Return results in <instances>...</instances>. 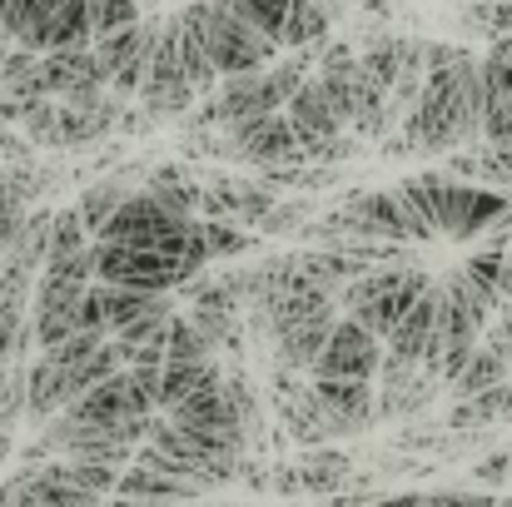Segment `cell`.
<instances>
[{"label": "cell", "instance_id": "6da1fadb", "mask_svg": "<svg viewBox=\"0 0 512 507\" xmlns=\"http://www.w3.org/2000/svg\"><path fill=\"white\" fill-rule=\"evenodd\" d=\"M398 194L428 219L433 234H453V239H473V234L503 224L512 214L503 189L468 184V179H453V174H413V179L398 184Z\"/></svg>", "mask_w": 512, "mask_h": 507}, {"label": "cell", "instance_id": "7a4b0ae2", "mask_svg": "<svg viewBox=\"0 0 512 507\" xmlns=\"http://www.w3.org/2000/svg\"><path fill=\"white\" fill-rule=\"evenodd\" d=\"M433 289V279L423 269H378V274H363L348 284L343 304H348V319H358L373 338H393V329L403 324V314Z\"/></svg>", "mask_w": 512, "mask_h": 507}, {"label": "cell", "instance_id": "3957f363", "mask_svg": "<svg viewBox=\"0 0 512 507\" xmlns=\"http://www.w3.org/2000/svg\"><path fill=\"white\" fill-rule=\"evenodd\" d=\"M204 45H209V60H214L219 80H229V75L264 70L279 40L254 30L229 0H204Z\"/></svg>", "mask_w": 512, "mask_h": 507}, {"label": "cell", "instance_id": "277c9868", "mask_svg": "<svg viewBox=\"0 0 512 507\" xmlns=\"http://www.w3.org/2000/svg\"><path fill=\"white\" fill-rule=\"evenodd\" d=\"M160 40H165V20H135V25L110 30V35L95 40V55H100V65H105V75H110V90H115L120 100H130V95L145 90Z\"/></svg>", "mask_w": 512, "mask_h": 507}, {"label": "cell", "instance_id": "5b68a950", "mask_svg": "<svg viewBox=\"0 0 512 507\" xmlns=\"http://www.w3.org/2000/svg\"><path fill=\"white\" fill-rule=\"evenodd\" d=\"M100 254V284L115 289H145V294H170L179 284H189L184 264L160 254V249H125V244H95Z\"/></svg>", "mask_w": 512, "mask_h": 507}, {"label": "cell", "instance_id": "8992f818", "mask_svg": "<svg viewBox=\"0 0 512 507\" xmlns=\"http://www.w3.org/2000/svg\"><path fill=\"white\" fill-rule=\"evenodd\" d=\"M229 150L254 160L264 169H299L309 165V150L299 140V130L289 125V115H254V120H234L229 125Z\"/></svg>", "mask_w": 512, "mask_h": 507}, {"label": "cell", "instance_id": "52a82bcc", "mask_svg": "<svg viewBox=\"0 0 512 507\" xmlns=\"http://www.w3.org/2000/svg\"><path fill=\"white\" fill-rule=\"evenodd\" d=\"M378 343L383 338H373L358 319H339L329 348L314 363V378H363V383L378 378V368H383V348Z\"/></svg>", "mask_w": 512, "mask_h": 507}, {"label": "cell", "instance_id": "ba28073f", "mask_svg": "<svg viewBox=\"0 0 512 507\" xmlns=\"http://www.w3.org/2000/svg\"><path fill=\"white\" fill-rule=\"evenodd\" d=\"M274 204H279L274 189L239 184V179H209L204 184V199H199V209L209 219H224V224H239V229H259L274 214Z\"/></svg>", "mask_w": 512, "mask_h": 507}, {"label": "cell", "instance_id": "9c48e42d", "mask_svg": "<svg viewBox=\"0 0 512 507\" xmlns=\"http://www.w3.org/2000/svg\"><path fill=\"white\" fill-rule=\"evenodd\" d=\"M314 393L329 413V428L334 438H348L368 423H378V398L363 378H314Z\"/></svg>", "mask_w": 512, "mask_h": 507}, {"label": "cell", "instance_id": "30bf717a", "mask_svg": "<svg viewBox=\"0 0 512 507\" xmlns=\"http://www.w3.org/2000/svg\"><path fill=\"white\" fill-rule=\"evenodd\" d=\"M284 115H289V125L299 130V140H304L309 155H314L319 145H329V140L343 135V120H339V110H334V100H329V90H324L319 75H309V80L299 85V95L284 105Z\"/></svg>", "mask_w": 512, "mask_h": 507}, {"label": "cell", "instance_id": "8fae6325", "mask_svg": "<svg viewBox=\"0 0 512 507\" xmlns=\"http://www.w3.org/2000/svg\"><path fill=\"white\" fill-rule=\"evenodd\" d=\"M25 50L50 55V50H75V45H95V20H90V0H65L45 25H35L25 40Z\"/></svg>", "mask_w": 512, "mask_h": 507}, {"label": "cell", "instance_id": "7c38bea8", "mask_svg": "<svg viewBox=\"0 0 512 507\" xmlns=\"http://www.w3.org/2000/svg\"><path fill=\"white\" fill-rule=\"evenodd\" d=\"M334 329H339V314H334V309H319L314 319H304V324H294L289 334H279L274 338V358H279V368H289V373L314 368L319 353L329 348Z\"/></svg>", "mask_w": 512, "mask_h": 507}, {"label": "cell", "instance_id": "4fadbf2b", "mask_svg": "<svg viewBox=\"0 0 512 507\" xmlns=\"http://www.w3.org/2000/svg\"><path fill=\"white\" fill-rule=\"evenodd\" d=\"M418 45L423 40H398V35H373L368 45H363V70H368V80L383 90V95H393L398 90V80H403V70L413 65V55H418Z\"/></svg>", "mask_w": 512, "mask_h": 507}, {"label": "cell", "instance_id": "5bb4252c", "mask_svg": "<svg viewBox=\"0 0 512 507\" xmlns=\"http://www.w3.org/2000/svg\"><path fill=\"white\" fill-rule=\"evenodd\" d=\"M194 493H199V483L140 468V463L130 473H120V488H115V498H135V503H179V498H194Z\"/></svg>", "mask_w": 512, "mask_h": 507}, {"label": "cell", "instance_id": "9a60e30c", "mask_svg": "<svg viewBox=\"0 0 512 507\" xmlns=\"http://www.w3.org/2000/svg\"><path fill=\"white\" fill-rule=\"evenodd\" d=\"M512 418V383H498L478 398H458L453 413H448V428L468 433V428H493V423H508Z\"/></svg>", "mask_w": 512, "mask_h": 507}, {"label": "cell", "instance_id": "2e32d148", "mask_svg": "<svg viewBox=\"0 0 512 507\" xmlns=\"http://www.w3.org/2000/svg\"><path fill=\"white\" fill-rule=\"evenodd\" d=\"M508 368H512V363L498 353V348H493V343H478V348H473V358L463 363V373H458L448 388H453L458 398H478V393H488V388L508 383Z\"/></svg>", "mask_w": 512, "mask_h": 507}, {"label": "cell", "instance_id": "e0dca14e", "mask_svg": "<svg viewBox=\"0 0 512 507\" xmlns=\"http://www.w3.org/2000/svg\"><path fill=\"white\" fill-rule=\"evenodd\" d=\"M299 478H304V493H314V498H334L343 483H353V458L339 453V448H329V453H309V458H299Z\"/></svg>", "mask_w": 512, "mask_h": 507}, {"label": "cell", "instance_id": "ac0fdd59", "mask_svg": "<svg viewBox=\"0 0 512 507\" xmlns=\"http://www.w3.org/2000/svg\"><path fill=\"white\" fill-rule=\"evenodd\" d=\"M100 299H105V324L110 334H125L140 314L160 309L165 294H145V289H115V284H100Z\"/></svg>", "mask_w": 512, "mask_h": 507}, {"label": "cell", "instance_id": "d6986e66", "mask_svg": "<svg viewBox=\"0 0 512 507\" xmlns=\"http://www.w3.org/2000/svg\"><path fill=\"white\" fill-rule=\"evenodd\" d=\"M125 199H130V184H125V179H100V184H90V189L80 194V204H75V209L85 214L90 234L100 239V229L120 214V204H125Z\"/></svg>", "mask_w": 512, "mask_h": 507}, {"label": "cell", "instance_id": "ffe728a7", "mask_svg": "<svg viewBox=\"0 0 512 507\" xmlns=\"http://www.w3.org/2000/svg\"><path fill=\"white\" fill-rule=\"evenodd\" d=\"M329 20H334V10H324L319 0H294V10H289V25H284V40H279V45H289V50L319 45V40L329 35Z\"/></svg>", "mask_w": 512, "mask_h": 507}, {"label": "cell", "instance_id": "44dd1931", "mask_svg": "<svg viewBox=\"0 0 512 507\" xmlns=\"http://www.w3.org/2000/svg\"><path fill=\"white\" fill-rule=\"evenodd\" d=\"M145 194H155L170 214H184V219H194V204L204 199V189H199V184H189L179 169H160V174L150 179V189H145Z\"/></svg>", "mask_w": 512, "mask_h": 507}, {"label": "cell", "instance_id": "7402d4cb", "mask_svg": "<svg viewBox=\"0 0 512 507\" xmlns=\"http://www.w3.org/2000/svg\"><path fill=\"white\" fill-rule=\"evenodd\" d=\"M219 363L209 358V363H165V383H160V413H170V408H179L209 373H214Z\"/></svg>", "mask_w": 512, "mask_h": 507}, {"label": "cell", "instance_id": "603a6c76", "mask_svg": "<svg viewBox=\"0 0 512 507\" xmlns=\"http://www.w3.org/2000/svg\"><path fill=\"white\" fill-rule=\"evenodd\" d=\"M90 244H95V234H90V224H85L80 209H60V214L50 219V259L80 254V249H90ZM50 259H45V264H50Z\"/></svg>", "mask_w": 512, "mask_h": 507}, {"label": "cell", "instance_id": "cb8c5ba5", "mask_svg": "<svg viewBox=\"0 0 512 507\" xmlns=\"http://www.w3.org/2000/svg\"><path fill=\"white\" fill-rule=\"evenodd\" d=\"M254 30H264L269 40H284V25H289V10L294 0H229Z\"/></svg>", "mask_w": 512, "mask_h": 507}, {"label": "cell", "instance_id": "d4e9b609", "mask_svg": "<svg viewBox=\"0 0 512 507\" xmlns=\"http://www.w3.org/2000/svg\"><path fill=\"white\" fill-rule=\"evenodd\" d=\"M20 413H30V368L0 373V428H10Z\"/></svg>", "mask_w": 512, "mask_h": 507}, {"label": "cell", "instance_id": "484cf974", "mask_svg": "<svg viewBox=\"0 0 512 507\" xmlns=\"http://www.w3.org/2000/svg\"><path fill=\"white\" fill-rule=\"evenodd\" d=\"M90 20H95V40L110 30H125L140 20V0H90Z\"/></svg>", "mask_w": 512, "mask_h": 507}, {"label": "cell", "instance_id": "4316f807", "mask_svg": "<svg viewBox=\"0 0 512 507\" xmlns=\"http://www.w3.org/2000/svg\"><path fill=\"white\" fill-rule=\"evenodd\" d=\"M60 5H65V0H10V20H5V25H10L15 40H25V35H30L35 25H45Z\"/></svg>", "mask_w": 512, "mask_h": 507}, {"label": "cell", "instance_id": "83f0119b", "mask_svg": "<svg viewBox=\"0 0 512 507\" xmlns=\"http://www.w3.org/2000/svg\"><path fill=\"white\" fill-rule=\"evenodd\" d=\"M204 244H209L214 259H234V254L249 249L244 229H239V224H224V219H204Z\"/></svg>", "mask_w": 512, "mask_h": 507}, {"label": "cell", "instance_id": "f1b7e54d", "mask_svg": "<svg viewBox=\"0 0 512 507\" xmlns=\"http://www.w3.org/2000/svg\"><path fill=\"white\" fill-rule=\"evenodd\" d=\"M100 348H105V334H70L65 343H60V348H50L45 358H55V363H65V368H70V363H85V358H95Z\"/></svg>", "mask_w": 512, "mask_h": 507}, {"label": "cell", "instance_id": "f546056e", "mask_svg": "<svg viewBox=\"0 0 512 507\" xmlns=\"http://www.w3.org/2000/svg\"><path fill=\"white\" fill-rule=\"evenodd\" d=\"M473 478H478V483H488V488H503V483L512 478V448L493 453V458H483V463L473 468Z\"/></svg>", "mask_w": 512, "mask_h": 507}, {"label": "cell", "instance_id": "4dcf8cb0", "mask_svg": "<svg viewBox=\"0 0 512 507\" xmlns=\"http://www.w3.org/2000/svg\"><path fill=\"white\" fill-rule=\"evenodd\" d=\"M304 214H309V204H304V199H294V204H284V199H279V204H274V214H269L259 229H264V234H279V229L304 224Z\"/></svg>", "mask_w": 512, "mask_h": 507}, {"label": "cell", "instance_id": "1f68e13d", "mask_svg": "<svg viewBox=\"0 0 512 507\" xmlns=\"http://www.w3.org/2000/svg\"><path fill=\"white\" fill-rule=\"evenodd\" d=\"M413 507H453V503H448V493H418Z\"/></svg>", "mask_w": 512, "mask_h": 507}]
</instances>
